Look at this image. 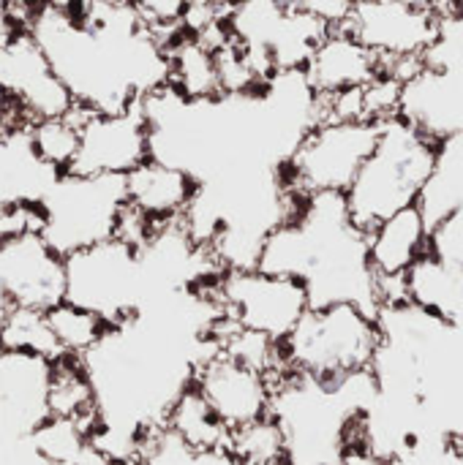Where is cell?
Here are the masks:
<instances>
[{
  "mask_svg": "<svg viewBox=\"0 0 463 465\" xmlns=\"http://www.w3.org/2000/svg\"><path fill=\"white\" fill-rule=\"evenodd\" d=\"M0 349L30 351V354H41L46 360H57L63 354L49 330L46 311L27 308V305H11V302L0 319Z\"/></svg>",
  "mask_w": 463,
  "mask_h": 465,
  "instance_id": "obj_23",
  "label": "cell"
},
{
  "mask_svg": "<svg viewBox=\"0 0 463 465\" xmlns=\"http://www.w3.org/2000/svg\"><path fill=\"white\" fill-rule=\"evenodd\" d=\"M379 343L382 332L368 311L352 302L311 305L281 341V360L295 373L333 384L371 371Z\"/></svg>",
  "mask_w": 463,
  "mask_h": 465,
  "instance_id": "obj_2",
  "label": "cell"
},
{
  "mask_svg": "<svg viewBox=\"0 0 463 465\" xmlns=\"http://www.w3.org/2000/svg\"><path fill=\"white\" fill-rule=\"evenodd\" d=\"M357 41H363L379 63L423 57L439 44L445 22L407 0H357L349 22L344 25Z\"/></svg>",
  "mask_w": 463,
  "mask_h": 465,
  "instance_id": "obj_9",
  "label": "cell"
},
{
  "mask_svg": "<svg viewBox=\"0 0 463 465\" xmlns=\"http://www.w3.org/2000/svg\"><path fill=\"white\" fill-rule=\"evenodd\" d=\"M439 155L442 144L407 120L382 123L374 150L344 191L349 223L366 234L388 215L418 204L439 166Z\"/></svg>",
  "mask_w": 463,
  "mask_h": 465,
  "instance_id": "obj_1",
  "label": "cell"
},
{
  "mask_svg": "<svg viewBox=\"0 0 463 465\" xmlns=\"http://www.w3.org/2000/svg\"><path fill=\"white\" fill-rule=\"evenodd\" d=\"M145 158H150V128L139 101L117 112L82 106L79 150L68 172L93 177H126Z\"/></svg>",
  "mask_w": 463,
  "mask_h": 465,
  "instance_id": "obj_8",
  "label": "cell"
},
{
  "mask_svg": "<svg viewBox=\"0 0 463 465\" xmlns=\"http://www.w3.org/2000/svg\"><path fill=\"white\" fill-rule=\"evenodd\" d=\"M46 322H49V330H52L60 351L71 354V357L90 354L112 330V324L101 313L74 305L68 300L46 308Z\"/></svg>",
  "mask_w": 463,
  "mask_h": 465,
  "instance_id": "obj_22",
  "label": "cell"
},
{
  "mask_svg": "<svg viewBox=\"0 0 463 465\" xmlns=\"http://www.w3.org/2000/svg\"><path fill=\"white\" fill-rule=\"evenodd\" d=\"M379 125L327 120L311 125L276 166L281 183L297 193H344L374 150Z\"/></svg>",
  "mask_w": 463,
  "mask_h": 465,
  "instance_id": "obj_4",
  "label": "cell"
},
{
  "mask_svg": "<svg viewBox=\"0 0 463 465\" xmlns=\"http://www.w3.org/2000/svg\"><path fill=\"white\" fill-rule=\"evenodd\" d=\"M30 120L14 106V101L5 95V90L0 87V128H16V125H27Z\"/></svg>",
  "mask_w": 463,
  "mask_h": 465,
  "instance_id": "obj_27",
  "label": "cell"
},
{
  "mask_svg": "<svg viewBox=\"0 0 463 465\" xmlns=\"http://www.w3.org/2000/svg\"><path fill=\"white\" fill-rule=\"evenodd\" d=\"M164 57H166V84L180 98L191 104H207L224 98L213 46L180 30L172 41H166Z\"/></svg>",
  "mask_w": 463,
  "mask_h": 465,
  "instance_id": "obj_17",
  "label": "cell"
},
{
  "mask_svg": "<svg viewBox=\"0 0 463 465\" xmlns=\"http://www.w3.org/2000/svg\"><path fill=\"white\" fill-rule=\"evenodd\" d=\"M292 8L308 14L311 19L322 22L327 30L330 27H344L357 5V0H287Z\"/></svg>",
  "mask_w": 463,
  "mask_h": 465,
  "instance_id": "obj_26",
  "label": "cell"
},
{
  "mask_svg": "<svg viewBox=\"0 0 463 465\" xmlns=\"http://www.w3.org/2000/svg\"><path fill=\"white\" fill-rule=\"evenodd\" d=\"M226 455L235 465H287L284 433L273 414L232 428L226 439Z\"/></svg>",
  "mask_w": 463,
  "mask_h": 465,
  "instance_id": "obj_24",
  "label": "cell"
},
{
  "mask_svg": "<svg viewBox=\"0 0 463 465\" xmlns=\"http://www.w3.org/2000/svg\"><path fill=\"white\" fill-rule=\"evenodd\" d=\"M25 128H0V210L14 202H41L57 177L33 155Z\"/></svg>",
  "mask_w": 463,
  "mask_h": 465,
  "instance_id": "obj_18",
  "label": "cell"
},
{
  "mask_svg": "<svg viewBox=\"0 0 463 465\" xmlns=\"http://www.w3.org/2000/svg\"><path fill=\"white\" fill-rule=\"evenodd\" d=\"M52 360L0 349V439L22 441L46 417Z\"/></svg>",
  "mask_w": 463,
  "mask_h": 465,
  "instance_id": "obj_12",
  "label": "cell"
},
{
  "mask_svg": "<svg viewBox=\"0 0 463 465\" xmlns=\"http://www.w3.org/2000/svg\"><path fill=\"white\" fill-rule=\"evenodd\" d=\"M303 71L317 95H333L341 90L363 87L382 71V63L347 27H330L311 52Z\"/></svg>",
  "mask_w": 463,
  "mask_h": 465,
  "instance_id": "obj_16",
  "label": "cell"
},
{
  "mask_svg": "<svg viewBox=\"0 0 463 465\" xmlns=\"http://www.w3.org/2000/svg\"><path fill=\"white\" fill-rule=\"evenodd\" d=\"M191 384L229 430L270 414L273 387L267 376L218 351V346L207 335H202L199 341Z\"/></svg>",
  "mask_w": 463,
  "mask_h": 465,
  "instance_id": "obj_7",
  "label": "cell"
},
{
  "mask_svg": "<svg viewBox=\"0 0 463 465\" xmlns=\"http://www.w3.org/2000/svg\"><path fill=\"white\" fill-rule=\"evenodd\" d=\"M456 19H461L463 22V0H458V16Z\"/></svg>",
  "mask_w": 463,
  "mask_h": 465,
  "instance_id": "obj_31",
  "label": "cell"
},
{
  "mask_svg": "<svg viewBox=\"0 0 463 465\" xmlns=\"http://www.w3.org/2000/svg\"><path fill=\"white\" fill-rule=\"evenodd\" d=\"M126 204L123 177L57 174L41 196V237L63 256L115 237L117 215Z\"/></svg>",
  "mask_w": 463,
  "mask_h": 465,
  "instance_id": "obj_3",
  "label": "cell"
},
{
  "mask_svg": "<svg viewBox=\"0 0 463 465\" xmlns=\"http://www.w3.org/2000/svg\"><path fill=\"white\" fill-rule=\"evenodd\" d=\"M0 87L30 123L60 117L76 104L38 41L22 27L0 41Z\"/></svg>",
  "mask_w": 463,
  "mask_h": 465,
  "instance_id": "obj_10",
  "label": "cell"
},
{
  "mask_svg": "<svg viewBox=\"0 0 463 465\" xmlns=\"http://www.w3.org/2000/svg\"><path fill=\"white\" fill-rule=\"evenodd\" d=\"M401 120L445 144L463 131V74L426 65L401 87Z\"/></svg>",
  "mask_w": 463,
  "mask_h": 465,
  "instance_id": "obj_13",
  "label": "cell"
},
{
  "mask_svg": "<svg viewBox=\"0 0 463 465\" xmlns=\"http://www.w3.org/2000/svg\"><path fill=\"white\" fill-rule=\"evenodd\" d=\"M205 286L224 316L276 343H281L311 308L308 289L300 278L259 267L224 270Z\"/></svg>",
  "mask_w": 463,
  "mask_h": 465,
  "instance_id": "obj_6",
  "label": "cell"
},
{
  "mask_svg": "<svg viewBox=\"0 0 463 465\" xmlns=\"http://www.w3.org/2000/svg\"><path fill=\"white\" fill-rule=\"evenodd\" d=\"M71 465H117L109 455H104L98 447H93L90 441L85 444V450L74 458V463Z\"/></svg>",
  "mask_w": 463,
  "mask_h": 465,
  "instance_id": "obj_29",
  "label": "cell"
},
{
  "mask_svg": "<svg viewBox=\"0 0 463 465\" xmlns=\"http://www.w3.org/2000/svg\"><path fill=\"white\" fill-rule=\"evenodd\" d=\"M0 292L11 305L46 311L65 300V256L41 234L0 240Z\"/></svg>",
  "mask_w": 463,
  "mask_h": 465,
  "instance_id": "obj_11",
  "label": "cell"
},
{
  "mask_svg": "<svg viewBox=\"0 0 463 465\" xmlns=\"http://www.w3.org/2000/svg\"><path fill=\"white\" fill-rule=\"evenodd\" d=\"M434 248V229L418 204L404 207L366 232V262L374 278H404Z\"/></svg>",
  "mask_w": 463,
  "mask_h": 465,
  "instance_id": "obj_15",
  "label": "cell"
},
{
  "mask_svg": "<svg viewBox=\"0 0 463 465\" xmlns=\"http://www.w3.org/2000/svg\"><path fill=\"white\" fill-rule=\"evenodd\" d=\"M161 425L191 452H226L229 428L218 420L191 381L175 395Z\"/></svg>",
  "mask_w": 463,
  "mask_h": 465,
  "instance_id": "obj_19",
  "label": "cell"
},
{
  "mask_svg": "<svg viewBox=\"0 0 463 465\" xmlns=\"http://www.w3.org/2000/svg\"><path fill=\"white\" fill-rule=\"evenodd\" d=\"M188 0H131L145 27L166 46L180 33V16Z\"/></svg>",
  "mask_w": 463,
  "mask_h": 465,
  "instance_id": "obj_25",
  "label": "cell"
},
{
  "mask_svg": "<svg viewBox=\"0 0 463 465\" xmlns=\"http://www.w3.org/2000/svg\"><path fill=\"white\" fill-rule=\"evenodd\" d=\"M205 3H210L213 8H218V11H224V14H229L237 3H243V0H205Z\"/></svg>",
  "mask_w": 463,
  "mask_h": 465,
  "instance_id": "obj_30",
  "label": "cell"
},
{
  "mask_svg": "<svg viewBox=\"0 0 463 465\" xmlns=\"http://www.w3.org/2000/svg\"><path fill=\"white\" fill-rule=\"evenodd\" d=\"M338 465H401V463H398V460H390V458H379V455H374V452H368V450H360V447H357V450H347Z\"/></svg>",
  "mask_w": 463,
  "mask_h": 465,
  "instance_id": "obj_28",
  "label": "cell"
},
{
  "mask_svg": "<svg viewBox=\"0 0 463 465\" xmlns=\"http://www.w3.org/2000/svg\"><path fill=\"white\" fill-rule=\"evenodd\" d=\"M46 406H49V417L76 420L87 428V436L93 433L98 422V403H96L93 379L82 357L60 354L57 360H52Z\"/></svg>",
  "mask_w": 463,
  "mask_h": 465,
  "instance_id": "obj_20",
  "label": "cell"
},
{
  "mask_svg": "<svg viewBox=\"0 0 463 465\" xmlns=\"http://www.w3.org/2000/svg\"><path fill=\"white\" fill-rule=\"evenodd\" d=\"M79 120H82V104H74L71 112L60 117H44L27 123V144L33 155L49 166L55 174H65L76 158L79 150Z\"/></svg>",
  "mask_w": 463,
  "mask_h": 465,
  "instance_id": "obj_21",
  "label": "cell"
},
{
  "mask_svg": "<svg viewBox=\"0 0 463 465\" xmlns=\"http://www.w3.org/2000/svg\"><path fill=\"white\" fill-rule=\"evenodd\" d=\"M65 300L101 313L112 327L131 319L147 300L139 251L104 240L65 256Z\"/></svg>",
  "mask_w": 463,
  "mask_h": 465,
  "instance_id": "obj_5",
  "label": "cell"
},
{
  "mask_svg": "<svg viewBox=\"0 0 463 465\" xmlns=\"http://www.w3.org/2000/svg\"><path fill=\"white\" fill-rule=\"evenodd\" d=\"M196 185L199 180L191 172L158 161L153 155L136 163L123 177L126 204L134 207L153 226L180 221L196 193Z\"/></svg>",
  "mask_w": 463,
  "mask_h": 465,
  "instance_id": "obj_14",
  "label": "cell"
}]
</instances>
